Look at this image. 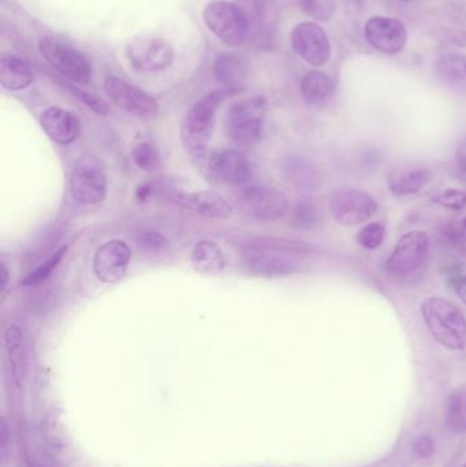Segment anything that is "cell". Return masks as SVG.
Here are the masks:
<instances>
[{"label": "cell", "instance_id": "obj_39", "mask_svg": "<svg viewBox=\"0 0 466 467\" xmlns=\"http://www.w3.org/2000/svg\"><path fill=\"white\" fill-rule=\"evenodd\" d=\"M456 159L462 171L466 172V137L461 140L456 150Z\"/></svg>", "mask_w": 466, "mask_h": 467}, {"label": "cell", "instance_id": "obj_14", "mask_svg": "<svg viewBox=\"0 0 466 467\" xmlns=\"http://www.w3.org/2000/svg\"><path fill=\"white\" fill-rule=\"evenodd\" d=\"M131 252L119 239H112L98 247L93 257V272L103 283H117L125 276Z\"/></svg>", "mask_w": 466, "mask_h": 467}, {"label": "cell", "instance_id": "obj_12", "mask_svg": "<svg viewBox=\"0 0 466 467\" xmlns=\"http://www.w3.org/2000/svg\"><path fill=\"white\" fill-rule=\"evenodd\" d=\"M292 47L298 57L319 67L330 60L331 46L325 30L314 22H303L293 29Z\"/></svg>", "mask_w": 466, "mask_h": 467}, {"label": "cell", "instance_id": "obj_21", "mask_svg": "<svg viewBox=\"0 0 466 467\" xmlns=\"http://www.w3.org/2000/svg\"><path fill=\"white\" fill-rule=\"evenodd\" d=\"M438 78L451 92L466 98V57L462 54H445L435 65Z\"/></svg>", "mask_w": 466, "mask_h": 467}, {"label": "cell", "instance_id": "obj_8", "mask_svg": "<svg viewBox=\"0 0 466 467\" xmlns=\"http://www.w3.org/2000/svg\"><path fill=\"white\" fill-rule=\"evenodd\" d=\"M70 191L79 204L103 202L107 196V175L103 164L93 156L81 159L71 174Z\"/></svg>", "mask_w": 466, "mask_h": 467}, {"label": "cell", "instance_id": "obj_29", "mask_svg": "<svg viewBox=\"0 0 466 467\" xmlns=\"http://www.w3.org/2000/svg\"><path fill=\"white\" fill-rule=\"evenodd\" d=\"M66 253H67V246L60 247V249L57 250L51 257L47 258L43 264H40L35 271L26 275L21 282L22 285H25V287H35V285H41V283L46 282V280L51 276L52 272L57 268L60 261L65 257Z\"/></svg>", "mask_w": 466, "mask_h": 467}, {"label": "cell", "instance_id": "obj_3", "mask_svg": "<svg viewBox=\"0 0 466 467\" xmlns=\"http://www.w3.org/2000/svg\"><path fill=\"white\" fill-rule=\"evenodd\" d=\"M223 92L208 93L192 106L181 126V139L186 150L194 156L202 155L210 144L215 128V115L223 101Z\"/></svg>", "mask_w": 466, "mask_h": 467}, {"label": "cell", "instance_id": "obj_43", "mask_svg": "<svg viewBox=\"0 0 466 467\" xmlns=\"http://www.w3.org/2000/svg\"><path fill=\"white\" fill-rule=\"evenodd\" d=\"M462 226H464L465 232H466V218L464 219V222H462Z\"/></svg>", "mask_w": 466, "mask_h": 467}, {"label": "cell", "instance_id": "obj_28", "mask_svg": "<svg viewBox=\"0 0 466 467\" xmlns=\"http://www.w3.org/2000/svg\"><path fill=\"white\" fill-rule=\"evenodd\" d=\"M320 221H322V215H320L319 208L314 200L308 199V197L298 200L295 213H293V224L295 227L303 230L316 229Z\"/></svg>", "mask_w": 466, "mask_h": 467}, {"label": "cell", "instance_id": "obj_35", "mask_svg": "<svg viewBox=\"0 0 466 467\" xmlns=\"http://www.w3.org/2000/svg\"><path fill=\"white\" fill-rule=\"evenodd\" d=\"M71 92L82 101L87 104L90 109L96 112V114L106 115L109 114V109L101 99L96 98V96L90 95V93L85 92V90L77 89V88L71 87Z\"/></svg>", "mask_w": 466, "mask_h": 467}, {"label": "cell", "instance_id": "obj_33", "mask_svg": "<svg viewBox=\"0 0 466 467\" xmlns=\"http://www.w3.org/2000/svg\"><path fill=\"white\" fill-rule=\"evenodd\" d=\"M137 246L144 252L158 253L169 249L170 242L161 233L145 232L137 236Z\"/></svg>", "mask_w": 466, "mask_h": 467}, {"label": "cell", "instance_id": "obj_44", "mask_svg": "<svg viewBox=\"0 0 466 467\" xmlns=\"http://www.w3.org/2000/svg\"><path fill=\"white\" fill-rule=\"evenodd\" d=\"M402 2H410V0H402Z\"/></svg>", "mask_w": 466, "mask_h": 467}, {"label": "cell", "instance_id": "obj_23", "mask_svg": "<svg viewBox=\"0 0 466 467\" xmlns=\"http://www.w3.org/2000/svg\"><path fill=\"white\" fill-rule=\"evenodd\" d=\"M33 82V70L25 60L3 55L0 57V84L7 90H22Z\"/></svg>", "mask_w": 466, "mask_h": 467}, {"label": "cell", "instance_id": "obj_2", "mask_svg": "<svg viewBox=\"0 0 466 467\" xmlns=\"http://www.w3.org/2000/svg\"><path fill=\"white\" fill-rule=\"evenodd\" d=\"M424 323L431 337L449 350L466 348V318L461 310L448 299L432 296L420 306Z\"/></svg>", "mask_w": 466, "mask_h": 467}, {"label": "cell", "instance_id": "obj_6", "mask_svg": "<svg viewBox=\"0 0 466 467\" xmlns=\"http://www.w3.org/2000/svg\"><path fill=\"white\" fill-rule=\"evenodd\" d=\"M38 49L44 59L66 78L82 85L90 81L92 66L89 60L70 44L48 36L38 41Z\"/></svg>", "mask_w": 466, "mask_h": 467}, {"label": "cell", "instance_id": "obj_24", "mask_svg": "<svg viewBox=\"0 0 466 467\" xmlns=\"http://www.w3.org/2000/svg\"><path fill=\"white\" fill-rule=\"evenodd\" d=\"M192 265L202 275H219L226 266V258L218 244L200 241L192 252Z\"/></svg>", "mask_w": 466, "mask_h": 467}, {"label": "cell", "instance_id": "obj_25", "mask_svg": "<svg viewBox=\"0 0 466 467\" xmlns=\"http://www.w3.org/2000/svg\"><path fill=\"white\" fill-rule=\"evenodd\" d=\"M333 93V81L322 71H309L301 81V95L312 106L325 103Z\"/></svg>", "mask_w": 466, "mask_h": 467}, {"label": "cell", "instance_id": "obj_34", "mask_svg": "<svg viewBox=\"0 0 466 467\" xmlns=\"http://www.w3.org/2000/svg\"><path fill=\"white\" fill-rule=\"evenodd\" d=\"M432 202L440 205V207L449 208V210L461 211L466 207V193L465 192L449 189V191L432 197Z\"/></svg>", "mask_w": 466, "mask_h": 467}, {"label": "cell", "instance_id": "obj_4", "mask_svg": "<svg viewBox=\"0 0 466 467\" xmlns=\"http://www.w3.org/2000/svg\"><path fill=\"white\" fill-rule=\"evenodd\" d=\"M265 99L262 96L243 99L227 109L224 130L234 144L243 147L259 142L264 131Z\"/></svg>", "mask_w": 466, "mask_h": 467}, {"label": "cell", "instance_id": "obj_26", "mask_svg": "<svg viewBox=\"0 0 466 467\" xmlns=\"http://www.w3.org/2000/svg\"><path fill=\"white\" fill-rule=\"evenodd\" d=\"M215 76L224 87L240 88L246 78L245 63L237 57H222L215 63Z\"/></svg>", "mask_w": 466, "mask_h": 467}, {"label": "cell", "instance_id": "obj_5", "mask_svg": "<svg viewBox=\"0 0 466 467\" xmlns=\"http://www.w3.org/2000/svg\"><path fill=\"white\" fill-rule=\"evenodd\" d=\"M204 21L208 29L227 46H241L248 38V16L235 3H210L204 10Z\"/></svg>", "mask_w": 466, "mask_h": 467}, {"label": "cell", "instance_id": "obj_11", "mask_svg": "<svg viewBox=\"0 0 466 467\" xmlns=\"http://www.w3.org/2000/svg\"><path fill=\"white\" fill-rule=\"evenodd\" d=\"M126 55L134 68L144 73H153L171 65L174 49L161 38L140 36L128 44Z\"/></svg>", "mask_w": 466, "mask_h": 467}, {"label": "cell", "instance_id": "obj_45", "mask_svg": "<svg viewBox=\"0 0 466 467\" xmlns=\"http://www.w3.org/2000/svg\"><path fill=\"white\" fill-rule=\"evenodd\" d=\"M462 467H466V463H465V465H464V466H462Z\"/></svg>", "mask_w": 466, "mask_h": 467}, {"label": "cell", "instance_id": "obj_30", "mask_svg": "<svg viewBox=\"0 0 466 467\" xmlns=\"http://www.w3.org/2000/svg\"><path fill=\"white\" fill-rule=\"evenodd\" d=\"M304 14L316 19L328 22L336 14V0H298Z\"/></svg>", "mask_w": 466, "mask_h": 467}, {"label": "cell", "instance_id": "obj_18", "mask_svg": "<svg viewBox=\"0 0 466 467\" xmlns=\"http://www.w3.org/2000/svg\"><path fill=\"white\" fill-rule=\"evenodd\" d=\"M41 128L52 141L60 145H68L79 136V119L73 112L59 107H49L40 117Z\"/></svg>", "mask_w": 466, "mask_h": 467}, {"label": "cell", "instance_id": "obj_40", "mask_svg": "<svg viewBox=\"0 0 466 467\" xmlns=\"http://www.w3.org/2000/svg\"><path fill=\"white\" fill-rule=\"evenodd\" d=\"M456 290L461 301L466 305V276L460 279V282L457 283Z\"/></svg>", "mask_w": 466, "mask_h": 467}, {"label": "cell", "instance_id": "obj_13", "mask_svg": "<svg viewBox=\"0 0 466 467\" xmlns=\"http://www.w3.org/2000/svg\"><path fill=\"white\" fill-rule=\"evenodd\" d=\"M334 219L342 226H356L369 221L378 210L377 202L366 192L341 191L330 202Z\"/></svg>", "mask_w": 466, "mask_h": 467}, {"label": "cell", "instance_id": "obj_17", "mask_svg": "<svg viewBox=\"0 0 466 467\" xmlns=\"http://www.w3.org/2000/svg\"><path fill=\"white\" fill-rule=\"evenodd\" d=\"M171 199L180 207L193 211L205 218L224 221L233 215L232 205L213 192H197V193L174 192Z\"/></svg>", "mask_w": 466, "mask_h": 467}, {"label": "cell", "instance_id": "obj_42", "mask_svg": "<svg viewBox=\"0 0 466 467\" xmlns=\"http://www.w3.org/2000/svg\"><path fill=\"white\" fill-rule=\"evenodd\" d=\"M8 280V272L5 269V265H2V290H5V285H7Z\"/></svg>", "mask_w": 466, "mask_h": 467}, {"label": "cell", "instance_id": "obj_41", "mask_svg": "<svg viewBox=\"0 0 466 467\" xmlns=\"http://www.w3.org/2000/svg\"><path fill=\"white\" fill-rule=\"evenodd\" d=\"M150 194V188L148 185L140 186L139 191H137V199L140 202H145L148 199V196Z\"/></svg>", "mask_w": 466, "mask_h": 467}, {"label": "cell", "instance_id": "obj_31", "mask_svg": "<svg viewBox=\"0 0 466 467\" xmlns=\"http://www.w3.org/2000/svg\"><path fill=\"white\" fill-rule=\"evenodd\" d=\"M385 226L380 223H369L358 232L357 242L367 250H375L382 246L385 241Z\"/></svg>", "mask_w": 466, "mask_h": 467}, {"label": "cell", "instance_id": "obj_38", "mask_svg": "<svg viewBox=\"0 0 466 467\" xmlns=\"http://www.w3.org/2000/svg\"><path fill=\"white\" fill-rule=\"evenodd\" d=\"M8 438H10V432H8L7 422L3 419L0 425V452H2L3 461L7 457Z\"/></svg>", "mask_w": 466, "mask_h": 467}, {"label": "cell", "instance_id": "obj_27", "mask_svg": "<svg viewBox=\"0 0 466 467\" xmlns=\"http://www.w3.org/2000/svg\"><path fill=\"white\" fill-rule=\"evenodd\" d=\"M446 424L451 432L466 433V387H460L451 392L446 411Z\"/></svg>", "mask_w": 466, "mask_h": 467}, {"label": "cell", "instance_id": "obj_10", "mask_svg": "<svg viewBox=\"0 0 466 467\" xmlns=\"http://www.w3.org/2000/svg\"><path fill=\"white\" fill-rule=\"evenodd\" d=\"M104 92L115 106L140 119H155L159 115V104L152 96L118 77H107Z\"/></svg>", "mask_w": 466, "mask_h": 467}, {"label": "cell", "instance_id": "obj_7", "mask_svg": "<svg viewBox=\"0 0 466 467\" xmlns=\"http://www.w3.org/2000/svg\"><path fill=\"white\" fill-rule=\"evenodd\" d=\"M235 200L245 215L263 223L278 221L289 210L286 196L267 186H246L238 192Z\"/></svg>", "mask_w": 466, "mask_h": 467}, {"label": "cell", "instance_id": "obj_22", "mask_svg": "<svg viewBox=\"0 0 466 467\" xmlns=\"http://www.w3.org/2000/svg\"><path fill=\"white\" fill-rule=\"evenodd\" d=\"M431 180L432 172L426 167H405L391 172L388 183L396 196L402 197L419 193Z\"/></svg>", "mask_w": 466, "mask_h": 467}, {"label": "cell", "instance_id": "obj_20", "mask_svg": "<svg viewBox=\"0 0 466 467\" xmlns=\"http://www.w3.org/2000/svg\"><path fill=\"white\" fill-rule=\"evenodd\" d=\"M282 174L287 182L301 191L315 192L322 185V175L312 161L292 156L282 164Z\"/></svg>", "mask_w": 466, "mask_h": 467}, {"label": "cell", "instance_id": "obj_1", "mask_svg": "<svg viewBox=\"0 0 466 467\" xmlns=\"http://www.w3.org/2000/svg\"><path fill=\"white\" fill-rule=\"evenodd\" d=\"M314 249L303 242L285 238H252L243 246V257L252 274L285 276L298 271Z\"/></svg>", "mask_w": 466, "mask_h": 467}, {"label": "cell", "instance_id": "obj_37", "mask_svg": "<svg viewBox=\"0 0 466 467\" xmlns=\"http://www.w3.org/2000/svg\"><path fill=\"white\" fill-rule=\"evenodd\" d=\"M413 450H415V454L418 455L419 458H423V460L431 458L435 452L434 441L429 438V436H420V438L415 441V444H413Z\"/></svg>", "mask_w": 466, "mask_h": 467}, {"label": "cell", "instance_id": "obj_15", "mask_svg": "<svg viewBox=\"0 0 466 467\" xmlns=\"http://www.w3.org/2000/svg\"><path fill=\"white\" fill-rule=\"evenodd\" d=\"M367 41L378 51L393 55L402 51L408 40L405 25L388 16H372L364 27Z\"/></svg>", "mask_w": 466, "mask_h": 467}, {"label": "cell", "instance_id": "obj_36", "mask_svg": "<svg viewBox=\"0 0 466 467\" xmlns=\"http://www.w3.org/2000/svg\"><path fill=\"white\" fill-rule=\"evenodd\" d=\"M27 462H29V467H57L52 455L43 449L30 450Z\"/></svg>", "mask_w": 466, "mask_h": 467}, {"label": "cell", "instance_id": "obj_19", "mask_svg": "<svg viewBox=\"0 0 466 467\" xmlns=\"http://www.w3.org/2000/svg\"><path fill=\"white\" fill-rule=\"evenodd\" d=\"M5 351L8 372L16 389H21L26 379L27 356L24 334L16 326H10L5 332Z\"/></svg>", "mask_w": 466, "mask_h": 467}, {"label": "cell", "instance_id": "obj_16", "mask_svg": "<svg viewBox=\"0 0 466 467\" xmlns=\"http://www.w3.org/2000/svg\"><path fill=\"white\" fill-rule=\"evenodd\" d=\"M211 177L219 183L241 186L251 177V164L243 153L234 150H218L208 161Z\"/></svg>", "mask_w": 466, "mask_h": 467}, {"label": "cell", "instance_id": "obj_9", "mask_svg": "<svg viewBox=\"0 0 466 467\" xmlns=\"http://www.w3.org/2000/svg\"><path fill=\"white\" fill-rule=\"evenodd\" d=\"M430 238L424 232L405 234L386 261V271L394 277H407L421 268L429 257Z\"/></svg>", "mask_w": 466, "mask_h": 467}, {"label": "cell", "instance_id": "obj_32", "mask_svg": "<svg viewBox=\"0 0 466 467\" xmlns=\"http://www.w3.org/2000/svg\"><path fill=\"white\" fill-rule=\"evenodd\" d=\"M133 161L141 170H152L159 161L158 150L150 142H141L133 150Z\"/></svg>", "mask_w": 466, "mask_h": 467}]
</instances>
